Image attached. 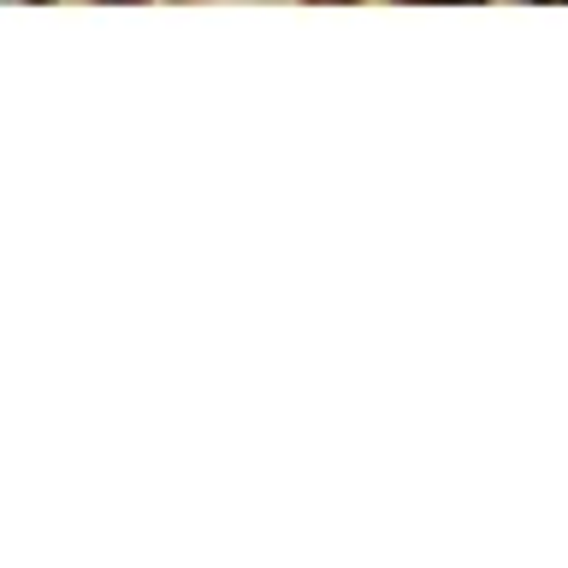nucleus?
I'll use <instances>...</instances> for the list:
<instances>
[{
  "label": "nucleus",
  "mask_w": 568,
  "mask_h": 568,
  "mask_svg": "<svg viewBox=\"0 0 568 568\" xmlns=\"http://www.w3.org/2000/svg\"><path fill=\"white\" fill-rule=\"evenodd\" d=\"M532 7H539V0H532Z\"/></svg>",
  "instance_id": "1"
}]
</instances>
